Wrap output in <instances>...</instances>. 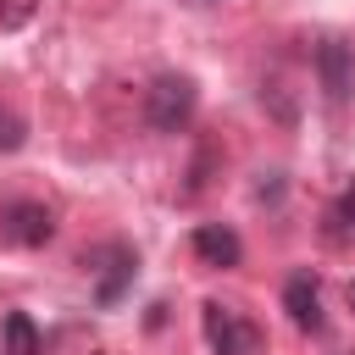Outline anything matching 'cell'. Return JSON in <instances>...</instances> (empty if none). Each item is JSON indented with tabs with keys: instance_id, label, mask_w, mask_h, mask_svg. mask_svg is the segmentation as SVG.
<instances>
[{
	"instance_id": "30bf717a",
	"label": "cell",
	"mask_w": 355,
	"mask_h": 355,
	"mask_svg": "<svg viewBox=\"0 0 355 355\" xmlns=\"http://www.w3.org/2000/svg\"><path fill=\"white\" fill-rule=\"evenodd\" d=\"M22 139H28V122L0 105V150H22Z\"/></svg>"
},
{
	"instance_id": "7a4b0ae2",
	"label": "cell",
	"mask_w": 355,
	"mask_h": 355,
	"mask_svg": "<svg viewBox=\"0 0 355 355\" xmlns=\"http://www.w3.org/2000/svg\"><path fill=\"white\" fill-rule=\"evenodd\" d=\"M200 327H205L211 355H255L261 349V327L250 316H239L233 305H222V300H205L200 305Z\"/></svg>"
},
{
	"instance_id": "3957f363",
	"label": "cell",
	"mask_w": 355,
	"mask_h": 355,
	"mask_svg": "<svg viewBox=\"0 0 355 355\" xmlns=\"http://www.w3.org/2000/svg\"><path fill=\"white\" fill-rule=\"evenodd\" d=\"M0 239H6V244H22V250L50 244V239H55V216H50V205H39V200H17V205H6V211H0Z\"/></svg>"
},
{
	"instance_id": "52a82bcc",
	"label": "cell",
	"mask_w": 355,
	"mask_h": 355,
	"mask_svg": "<svg viewBox=\"0 0 355 355\" xmlns=\"http://www.w3.org/2000/svg\"><path fill=\"white\" fill-rule=\"evenodd\" d=\"M100 261H105V266H100V288H94V294H100V305H116V300H122V288L133 283V266H139V261H133V250H128V244H105V250H100Z\"/></svg>"
},
{
	"instance_id": "6da1fadb",
	"label": "cell",
	"mask_w": 355,
	"mask_h": 355,
	"mask_svg": "<svg viewBox=\"0 0 355 355\" xmlns=\"http://www.w3.org/2000/svg\"><path fill=\"white\" fill-rule=\"evenodd\" d=\"M194 105H200V89H194V78H183V72H161V78L144 89V122H150L155 133L189 128Z\"/></svg>"
},
{
	"instance_id": "5b68a950",
	"label": "cell",
	"mask_w": 355,
	"mask_h": 355,
	"mask_svg": "<svg viewBox=\"0 0 355 355\" xmlns=\"http://www.w3.org/2000/svg\"><path fill=\"white\" fill-rule=\"evenodd\" d=\"M316 72H322V89H327L333 100H344V94L355 89V55H349L338 39H327V44L316 50Z\"/></svg>"
},
{
	"instance_id": "7c38bea8",
	"label": "cell",
	"mask_w": 355,
	"mask_h": 355,
	"mask_svg": "<svg viewBox=\"0 0 355 355\" xmlns=\"http://www.w3.org/2000/svg\"><path fill=\"white\" fill-rule=\"evenodd\" d=\"M349 305H355V283H349Z\"/></svg>"
},
{
	"instance_id": "9c48e42d",
	"label": "cell",
	"mask_w": 355,
	"mask_h": 355,
	"mask_svg": "<svg viewBox=\"0 0 355 355\" xmlns=\"http://www.w3.org/2000/svg\"><path fill=\"white\" fill-rule=\"evenodd\" d=\"M327 233H333V239H349V233H355V183L327 205Z\"/></svg>"
},
{
	"instance_id": "277c9868",
	"label": "cell",
	"mask_w": 355,
	"mask_h": 355,
	"mask_svg": "<svg viewBox=\"0 0 355 355\" xmlns=\"http://www.w3.org/2000/svg\"><path fill=\"white\" fill-rule=\"evenodd\" d=\"M283 311H288V322H294L300 333H316V327H322V288H316L311 272H294V277L283 283Z\"/></svg>"
},
{
	"instance_id": "ba28073f",
	"label": "cell",
	"mask_w": 355,
	"mask_h": 355,
	"mask_svg": "<svg viewBox=\"0 0 355 355\" xmlns=\"http://www.w3.org/2000/svg\"><path fill=\"white\" fill-rule=\"evenodd\" d=\"M0 355H39V327L28 311H11L0 322Z\"/></svg>"
},
{
	"instance_id": "8992f818",
	"label": "cell",
	"mask_w": 355,
	"mask_h": 355,
	"mask_svg": "<svg viewBox=\"0 0 355 355\" xmlns=\"http://www.w3.org/2000/svg\"><path fill=\"white\" fill-rule=\"evenodd\" d=\"M194 255H200L205 266H239L244 244H239V233H233V227L205 222V227H194Z\"/></svg>"
},
{
	"instance_id": "8fae6325",
	"label": "cell",
	"mask_w": 355,
	"mask_h": 355,
	"mask_svg": "<svg viewBox=\"0 0 355 355\" xmlns=\"http://www.w3.org/2000/svg\"><path fill=\"white\" fill-rule=\"evenodd\" d=\"M33 17V0H0V28H22Z\"/></svg>"
}]
</instances>
